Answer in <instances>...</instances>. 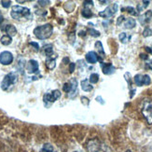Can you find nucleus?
I'll list each match as a JSON object with an SVG mask.
<instances>
[{"mask_svg": "<svg viewBox=\"0 0 152 152\" xmlns=\"http://www.w3.org/2000/svg\"><path fill=\"white\" fill-rule=\"evenodd\" d=\"M29 45L33 46V47H35V48H36V50H37V51H38V50H39V46H38V44H37V43H36V42H30V43H29Z\"/></svg>", "mask_w": 152, "mask_h": 152, "instance_id": "nucleus-34", "label": "nucleus"}, {"mask_svg": "<svg viewBox=\"0 0 152 152\" xmlns=\"http://www.w3.org/2000/svg\"><path fill=\"white\" fill-rule=\"evenodd\" d=\"M4 21V17H3V14H2V12L0 11V24H1Z\"/></svg>", "mask_w": 152, "mask_h": 152, "instance_id": "nucleus-37", "label": "nucleus"}, {"mask_svg": "<svg viewBox=\"0 0 152 152\" xmlns=\"http://www.w3.org/2000/svg\"><path fill=\"white\" fill-rule=\"evenodd\" d=\"M2 30H4L7 34H8V36L10 37H14L16 36L17 34V29L14 25H12V24H8V25H6V27L5 28H2Z\"/></svg>", "mask_w": 152, "mask_h": 152, "instance_id": "nucleus-16", "label": "nucleus"}, {"mask_svg": "<svg viewBox=\"0 0 152 152\" xmlns=\"http://www.w3.org/2000/svg\"><path fill=\"white\" fill-rule=\"evenodd\" d=\"M10 16L14 20H22V19H30L32 14L28 8L21 6H13L11 8Z\"/></svg>", "mask_w": 152, "mask_h": 152, "instance_id": "nucleus-2", "label": "nucleus"}, {"mask_svg": "<svg viewBox=\"0 0 152 152\" xmlns=\"http://www.w3.org/2000/svg\"><path fill=\"white\" fill-rule=\"evenodd\" d=\"M132 38V36L127 34V33H121L120 36H118V39L122 42V43H128Z\"/></svg>", "mask_w": 152, "mask_h": 152, "instance_id": "nucleus-20", "label": "nucleus"}, {"mask_svg": "<svg viewBox=\"0 0 152 152\" xmlns=\"http://www.w3.org/2000/svg\"><path fill=\"white\" fill-rule=\"evenodd\" d=\"M95 48L97 49V51L100 53V55H104V48H103L102 42L96 41L95 42Z\"/></svg>", "mask_w": 152, "mask_h": 152, "instance_id": "nucleus-23", "label": "nucleus"}, {"mask_svg": "<svg viewBox=\"0 0 152 152\" xmlns=\"http://www.w3.org/2000/svg\"><path fill=\"white\" fill-rule=\"evenodd\" d=\"M142 114L149 124H152V102L146 101L142 108Z\"/></svg>", "mask_w": 152, "mask_h": 152, "instance_id": "nucleus-6", "label": "nucleus"}, {"mask_svg": "<svg viewBox=\"0 0 152 152\" xmlns=\"http://www.w3.org/2000/svg\"><path fill=\"white\" fill-rule=\"evenodd\" d=\"M147 67H148V69H151V70H152V59H151V60H149V61L147 63Z\"/></svg>", "mask_w": 152, "mask_h": 152, "instance_id": "nucleus-36", "label": "nucleus"}, {"mask_svg": "<svg viewBox=\"0 0 152 152\" xmlns=\"http://www.w3.org/2000/svg\"><path fill=\"white\" fill-rule=\"evenodd\" d=\"M1 4H2V6L4 7V8L8 9L11 5V1H1Z\"/></svg>", "mask_w": 152, "mask_h": 152, "instance_id": "nucleus-31", "label": "nucleus"}, {"mask_svg": "<svg viewBox=\"0 0 152 152\" xmlns=\"http://www.w3.org/2000/svg\"><path fill=\"white\" fill-rule=\"evenodd\" d=\"M0 41H1V44L2 45H4V46H9L12 42V38H11V37H10L8 35H4L1 37V39H0Z\"/></svg>", "mask_w": 152, "mask_h": 152, "instance_id": "nucleus-21", "label": "nucleus"}, {"mask_svg": "<svg viewBox=\"0 0 152 152\" xmlns=\"http://www.w3.org/2000/svg\"><path fill=\"white\" fill-rule=\"evenodd\" d=\"M61 97V91L59 90H53L51 91L46 92L43 95V101L45 104H52Z\"/></svg>", "mask_w": 152, "mask_h": 152, "instance_id": "nucleus-5", "label": "nucleus"}, {"mask_svg": "<svg viewBox=\"0 0 152 152\" xmlns=\"http://www.w3.org/2000/svg\"><path fill=\"white\" fill-rule=\"evenodd\" d=\"M80 86H81V89L84 91H91L94 90V86L91 84L90 80H88V79H84V80H81Z\"/></svg>", "mask_w": 152, "mask_h": 152, "instance_id": "nucleus-17", "label": "nucleus"}, {"mask_svg": "<svg viewBox=\"0 0 152 152\" xmlns=\"http://www.w3.org/2000/svg\"><path fill=\"white\" fill-rule=\"evenodd\" d=\"M75 66H76V65H75L74 63L70 64V67H69V72H70V73H73V72L75 71Z\"/></svg>", "mask_w": 152, "mask_h": 152, "instance_id": "nucleus-32", "label": "nucleus"}, {"mask_svg": "<svg viewBox=\"0 0 152 152\" xmlns=\"http://www.w3.org/2000/svg\"><path fill=\"white\" fill-rule=\"evenodd\" d=\"M127 10L128 11V13H130V14H132V15H134V16H136V15H138V12L134 9V8H132V7H127V8H125V9H122V10Z\"/></svg>", "mask_w": 152, "mask_h": 152, "instance_id": "nucleus-27", "label": "nucleus"}, {"mask_svg": "<svg viewBox=\"0 0 152 152\" xmlns=\"http://www.w3.org/2000/svg\"><path fill=\"white\" fill-rule=\"evenodd\" d=\"M151 18H152V11L148 10L146 13H144V14L139 18V22H140L141 24L145 25V24L148 23L151 21Z\"/></svg>", "mask_w": 152, "mask_h": 152, "instance_id": "nucleus-15", "label": "nucleus"}, {"mask_svg": "<svg viewBox=\"0 0 152 152\" xmlns=\"http://www.w3.org/2000/svg\"><path fill=\"white\" fill-rule=\"evenodd\" d=\"M117 11H118V4L114 3L99 13V16H101L104 19H108V18H111L113 15H115V13Z\"/></svg>", "mask_w": 152, "mask_h": 152, "instance_id": "nucleus-7", "label": "nucleus"}, {"mask_svg": "<svg viewBox=\"0 0 152 152\" xmlns=\"http://www.w3.org/2000/svg\"><path fill=\"white\" fill-rule=\"evenodd\" d=\"M74 152H77V151H74Z\"/></svg>", "mask_w": 152, "mask_h": 152, "instance_id": "nucleus-39", "label": "nucleus"}, {"mask_svg": "<svg viewBox=\"0 0 152 152\" xmlns=\"http://www.w3.org/2000/svg\"><path fill=\"white\" fill-rule=\"evenodd\" d=\"M92 15H94V14H92V12L87 8H85L82 10V16L85 17V18H91V17H92Z\"/></svg>", "mask_w": 152, "mask_h": 152, "instance_id": "nucleus-26", "label": "nucleus"}, {"mask_svg": "<svg viewBox=\"0 0 152 152\" xmlns=\"http://www.w3.org/2000/svg\"><path fill=\"white\" fill-rule=\"evenodd\" d=\"M149 1H143L142 2V4H138V6H137V11L138 12H140V11H142L144 9H146L147 7L149 5Z\"/></svg>", "mask_w": 152, "mask_h": 152, "instance_id": "nucleus-25", "label": "nucleus"}, {"mask_svg": "<svg viewBox=\"0 0 152 152\" xmlns=\"http://www.w3.org/2000/svg\"><path fill=\"white\" fill-rule=\"evenodd\" d=\"M42 50L44 51V54L47 57L52 56V55L54 54V52H53V46H52L51 44L45 45L44 47L42 48Z\"/></svg>", "mask_w": 152, "mask_h": 152, "instance_id": "nucleus-19", "label": "nucleus"}, {"mask_svg": "<svg viewBox=\"0 0 152 152\" xmlns=\"http://www.w3.org/2000/svg\"><path fill=\"white\" fill-rule=\"evenodd\" d=\"M96 100H101V97H100V96H98V97L96 98ZM99 103H100V104H104V102H103V101H99Z\"/></svg>", "mask_w": 152, "mask_h": 152, "instance_id": "nucleus-38", "label": "nucleus"}, {"mask_svg": "<svg viewBox=\"0 0 152 152\" xmlns=\"http://www.w3.org/2000/svg\"><path fill=\"white\" fill-rule=\"evenodd\" d=\"M40 152H54V148L52 147L51 144H44L42 148L40 149Z\"/></svg>", "mask_w": 152, "mask_h": 152, "instance_id": "nucleus-22", "label": "nucleus"}, {"mask_svg": "<svg viewBox=\"0 0 152 152\" xmlns=\"http://www.w3.org/2000/svg\"><path fill=\"white\" fill-rule=\"evenodd\" d=\"M134 84L136 86L141 87V86H143V85H149L151 83V79H150V77L148 75L138 74L134 77Z\"/></svg>", "mask_w": 152, "mask_h": 152, "instance_id": "nucleus-8", "label": "nucleus"}, {"mask_svg": "<svg viewBox=\"0 0 152 152\" xmlns=\"http://www.w3.org/2000/svg\"><path fill=\"white\" fill-rule=\"evenodd\" d=\"M70 84H71V89L68 94V97L69 98H75L77 94V80L76 78H72L70 80Z\"/></svg>", "mask_w": 152, "mask_h": 152, "instance_id": "nucleus-12", "label": "nucleus"}, {"mask_svg": "<svg viewBox=\"0 0 152 152\" xmlns=\"http://www.w3.org/2000/svg\"><path fill=\"white\" fill-rule=\"evenodd\" d=\"M151 35H152V30L149 27H147L146 29L144 30V32H143V37H150Z\"/></svg>", "mask_w": 152, "mask_h": 152, "instance_id": "nucleus-30", "label": "nucleus"}, {"mask_svg": "<svg viewBox=\"0 0 152 152\" xmlns=\"http://www.w3.org/2000/svg\"><path fill=\"white\" fill-rule=\"evenodd\" d=\"M17 81H18V74L16 72H10V73L7 74L4 77L3 80L1 82V89L3 91H8Z\"/></svg>", "mask_w": 152, "mask_h": 152, "instance_id": "nucleus-3", "label": "nucleus"}, {"mask_svg": "<svg viewBox=\"0 0 152 152\" xmlns=\"http://www.w3.org/2000/svg\"><path fill=\"white\" fill-rule=\"evenodd\" d=\"M56 59H57V55L53 54L52 56L47 57V60H46V65H47L48 69L52 70L54 69L56 66Z\"/></svg>", "mask_w": 152, "mask_h": 152, "instance_id": "nucleus-14", "label": "nucleus"}, {"mask_svg": "<svg viewBox=\"0 0 152 152\" xmlns=\"http://www.w3.org/2000/svg\"><path fill=\"white\" fill-rule=\"evenodd\" d=\"M37 3L39 4V6H42V7H44V6H46V5L50 4V1H38Z\"/></svg>", "mask_w": 152, "mask_h": 152, "instance_id": "nucleus-35", "label": "nucleus"}, {"mask_svg": "<svg viewBox=\"0 0 152 152\" xmlns=\"http://www.w3.org/2000/svg\"><path fill=\"white\" fill-rule=\"evenodd\" d=\"M39 65L36 60H29L26 64V70L29 74H37L39 71Z\"/></svg>", "mask_w": 152, "mask_h": 152, "instance_id": "nucleus-11", "label": "nucleus"}, {"mask_svg": "<svg viewBox=\"0 0 152 152\" xmlns=\"http://www.w3.org/2000/svg\"><path fill=\"white\" fill-rule=\"evenodd\" d=\"M87 32L89 33L91 36H92V37H99V36H100V32L97 31V30L92 29V28H89L87 30Z\"/></svg>", "mask_w": 152, "mask_h": 152, "instance_id": "nucleus-28", "label": "nucleus"}, {"mask_svg": "<svg viewBox=\"0 0 152 152\" xmlns=\"http://www.w3.org/2000/svg\"><path fill=\"white\" fill-rule=\"evenodd\" d=\"M101 68L103 70V73L105 75H111L115 72V67L112 64L101 63Z\"/></svg>", "mask_w": 152, "mask_h": 152, "instance_id": "nucleus-13", "label": "nucleus"}, {"mask_svg": "<svg viewBox=\"0 0 152 152\" xmlns=\"http://www.w3.org/2000/svg\"><path fill=\"white\" fill-rule=\"evenodd\" d=\"M13 55L10 51H3L0 53V64L3 65H9L13 62Z\"/></svg>", "mask_w": 152, "mask_h": 152, "instance_id": "nucleus-9", "label": "nucleus"}, {"mask_svg": "<svg viewBox=\"0 0 152 152\" xmlns=\"http://www.w3.org/2000/svg\"><path fill=\"white\" fill-rule=\"evenodd\" d=\"M128 152H131V151H128Z\"/></svg>", "mask_w": 152, "mask_h": 152, "instance_id": "nucleus-40", "label": "nucleus"}, {"mask_svg": "<svg viewBox=\"0 0 152 152\" xmlns=\"http://www.w3.org/2000/svg\"><path fill=\"white\" fill-rule=\"evenodd\" d=\"M52 32H53L52 25L50 23H46L36 27L34 29V35L36 36L37 38L44 40V39H48L49 37H50V36L52 35Z\"/></svg>", "mask_w": 152, "mask_h": 152, "instance_id": "nucleus-1", "label": "nucleus"}, {"mask_svg": "<svg viewBox=\"0 0 152 152\" xmlns=\"http://www.w3.org/2000/svg\"><path fill=\"white\" fill-rule=\"evenodd\" d=\"M123 25H124V27L126 29H132V28L135 27L136 22H135V20L133 19V18H128V19H126L124 21Z\"/></svg>", "mask_w": 152, "mask_h": 152, "instance_id": "nucleus-18", "label": "nucleus"}, {"mask_svg": "<svg viewBox=\"0 0 152 152\" xmlns=\"http://www.w3.org/2000/svg\"><path fill=\"white\" fill-rule=\"evenodd\" d=\"M86 61H87L89 64H96L97 62L100 61L102 63V57L101 56H99L96 52L94 51H89L87 54H86Z\"/></svg>", "mask_w": 152, "mask_h": 152, "instance_id": "nucleus-10", "label": "nucleus"}, {"mask_svg": "<svg viewBox=\"0 0 152 152\" xmlns=\"http://www.w3.org/2000/svg\"><path fill=\"white\" fill-rule=\"evenodd\" d=\"M89 80H90V82H91V83H92V84L97 83V82H98V80H99V75H98V74H96V73L91 74V75L90 76Z\"/></svg>", "mask_w": 152, "mask_h": 152, "instance_id": "nucleus-24", "label": "nucleus"}, {"mask_svg": "<svg viewBox=\"0 0 152 152\" xmlns=\"http://www.w3.org/2000/svg\"><path fill=\"white\" fill-rule=\"evenodd\" d=\"M86 147L89 152H108L107 147L98 139L90 140Z\"/></svg>", "mask_w": 152, "mask_h": 152, "instance_id": "nucleus-4", "label": "nucleus"}, {"mask_svg": "<svg viewBox=\"0 0 152 152\" xmlns=\"http://www.w3.org/2000/svg\"><path fill=\"white\" fill-rule=\"evenodd\" d=\"M124 21H125V20H124V17H123V16L118 17V21H117V25H120V24H121V23H122V22H124Z\"/></svg>", "mask_w": 152, "mask_h": 152, "instance_id": "nucleus-33", "label": "nucleus"}, {"mask_svg": "<svg viewBox=\"0 0 152 152\" xmlns=\"http://www.w3.org/2000/svg\"><path fill=\"white\" fill-rule=\"evenodd\" d=\"M70 89H71V84L70 82H65L63 86V90L65 92H67V94H69V91H70Z\"/></svg>", "mask_w": 152, "mask_h": 152, "instance_id": "nucleus-29", "label": "nucleus"}]
</instances>
